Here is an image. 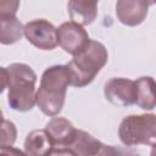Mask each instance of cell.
<instances>
[{
    "label": "cell",
    "instance_id": "3957f363",
    "mask_svg": "<svg viewBox=\"0 0 156 156\" xmlns=\"http://www.w3.org/2000/svg\"><path fill=\"white\" fill-rule=\"evenodd\" d=\"M10 107L16 111L26 112L35 105V72L26 63H12L7 67Z\"/></svg>",
    "mask_w": 156,
    "mask_h": 156
},
{
    "label": "cell",
    "instance_id": "5b68a950",
    "mask_svg": "<svg viewBox=\"0 0 156 156\" xmlns=\"http://www.w3.org/2000/svg\"><path fill=\"white\" fill-rule=\"evenodd\" d=\"M27 40L40 50H52L57 45L56 28L46 20H33L23 27Z\"/></svg>",
    "mask_w": 156,
    "mask_h": 156
},
{
    "label": "cell",
    "instance_id": "d6986e66",
    "mask_svg": "<svg viewBox=\"0 0 156 156\" xmlns=\"http://www.w3.org/2000/svg\"><path fill=\"white\" fill-rule=\"evenodd\" d=\"M49 156H77V155L67 147H52Z\"/></svg>",
    "mask_w": 156,
    "mask_h": 156
},
{
    "label": "cell",
    "instance_id": "6da1fadb",
    "mask_svg": "<svg viewBox=\"0 0 156 156\" xmlns=\"http://www.w3.org/2000/svg\"><path fill=\"white\" fill-rule=\"evenodd\" d=\"M68 85L69 77L66 65H55L44 71L35 93V104L44 115L56 116L61 112Z\"/></svg>",
    "mask_w": 156,
    "mask_h": 156
},
{
    "label": "cell",
    "instance_id": "5bb4252c",
    "mask_svg": "<svg viewBox=\"0 0 156 156\" xmlns=\"http://www.w3.org/2000/svg\"><path fill=\"white\" fill-rule=\"evenodd\" d=\"M23 35V26L15 17L0 18V43L11 45L17 43Z\"/></svg>",
    "mask_w": 156,
    "mask_h": 156
},
{
    "label": "cell",
    "instance_id": "7a4b0ae2",
    "mask_svg": "<svg viewBox=\"0 0 156 156\" xmlns=\"http://www.w3.org/2000/svg\"><path fill=\"white\" fill-rule=\"evenodd\" d=\"M107 57V50L104 44L96 40H89L85 48L73 55V58L66 65L69 85L82 88L91 83L106 65Z\"/></svg>",
    "mask_w": 156,
    "mask_h": 156
},
{
    "label": "cell",
    "instance_id": "44dd1931",
    "mask_svg": "<svg viewBox=\"0 0 156 156\" xmlns=\"http://www.w3.org/2000/svg\"><path fill=\"white\" fill-rule=\"evenodd\" d=\"M4 121H5V119H4V115H2V111L0 110V126L4 123Z\"/></svg>",
    "mask_w": 156,
    "mask_h": 156
},
{
    "label": "cell",
    "instance_id": "ffe728a7",
    "mask_svg": "<svg viewBox=\"0 0 156 156\" xmlns=\"http://www.w3.org/2000/svg\"><path fill=\"white\" fill-rule=\"evenodd\" d=\"M7 84H9V72H7V68L0 67V94L5 90Z\"/></svg>",
    "mask_w": 156,
    "mask_h": 156
},
{
    "label": "cell",
    "instance_id": "7c38bea8",
    "mask_svg": "<svg viewBox=\"0 0 156 156\" xmlns=\"http://www.w3.org/2000/svg\"><path fill=\"white\" fill-rule=\"evenodd\" d=\"M101 145L102 143L95 139L91 134L80 129H76L67 149L72 150L77 156H94L99 151Z\"/></svg>",
    "mask_w": 156,
    "mask_h": 156
},
{
    "label": "cell",
    "instance_id": "277c9868",
    "mask_svg": "<svg viewBox=\"0 0 156 156\" xmlns=\"http://www.w3.org/2000/svg\"><path fill=\"white\" fill-rule=\"evenodd\" d=\"M118 135L126 146L140 144L154 146L156 138V116L154 113L127 116L119 124Z\"/></svg>",
    "mask_w": 156,
    "mask_h": 156
},
{
    "label": "cell",
    "instance_id": "8992f818",
    "mask_svg": "<svg viewBox=\"0 0 156 156\" xmlns=\"http://www.w3.org/2000/svg\"><path fill=\"white\" fill-rule=\"evenodd\" d=\"M56 34L57 44L71 55H76L83 50L90 40L87 30L72 21L65 22L56 28Z\"/></svg>",
    "mask_w": 156,
    "mask_h": 156
},
{
    "label": "cell",
    "instance_id": "2e32d148",
    "mask_svg": "<svg viewBox=\"0 0 156 156\" xmlns=\"http://www.w3.org/2000/svg\"><path fill=\"white\" fill-rule=\"evenodd\" d=\"M20 7V1L0 0V18L15 17Z\"/></svg>",
    "mask_w": 156,
    "mask_h": 156
},
{
    "label": "cell",
    "instance_id": "e0dca14e",
    "mask_svg": "<svg viewBox=\"0 0 156 156\" xmlns=\"http://www.w3.org/2000/svg\"><path fill=\"white\" fill-rule=\"evenodd\" d=\"M128 152H126L123 149L111 146V145H101L99 151L94 156H127Z\"/></svg>",
    "mask_w": 156,
    "mask_h": 156
},
{
    "label": "cell",
    "instance_id": "52a82bcc",
    "mask_svg": "<svg viewBox=\"0 0 156 156\" xmlns=\"http://www.w3.org/2000/svg\"><path fill=\"white\" fill-rule=\"evenodd\" d=\"M105 98L116 106H130L135 104V80L127 78H111L104 87Z\"/></svg>",
    "mask_w": 156,
    "mask_h": 156
},
{
    "label": "cell",
    "instance_id": "9c48e42d",
    "mask_svg": "<svg viewBox=\"0 0 156 156\" xmlns=\"http://www.w3.org/2000/svg\"><path fill=\"white\" fill-rule=\"evenodd\" d=\"M45 132L48 133L54 147H67L76 129L68 119L63 117H54L46 123Z\"/></svg>",
    "mask_w": 156,
    "mask_h": 156
},
{
    "label": "cell",
    "instance_id": "ac0fdd59",
    "mask_svg": "<svg viewBox=\"0 0 156 156\" xmlns=\"http://www.w3.org/2000/svg\"><path fill=\"white\" fill-rule=\"evenodd\" d=\"M0 156H27V154L11 145V146L0 147Z\"/></svg>",
    "mask_w": 156,
    "mask_h": 156
},
{
    "label": "cell",
    "instance_id": "8fae6325",
    "mask_svg": "<svg viewBox=\"0 0 156 156\" xmlns=\"http://www.w3.org/2000/svg\"><path fill=\"white\" fill-rule=\"evenodd\" d=\"M54 145L45 129L30 132L24 140V151L27 156H49Z\"/></svg>",
    "mask_w": 156,
    "mask_h": 156
},
{
    "label": "cell",
    "instance_id": "ba28073f",
    "mask_svg": "<svg viewBox=\"0 0 156 156\" xmlns=\"http://www.w3.org/2000/svg\"><path fill=\"white\" fill-rule=\"evenodd\" d=\"M151 4L146 0H119L116 2V15L123 24L134 27L145 20Z\"/></svg>",
    "mask_w": 156,
    "mask_h": 156
},
{
    "label": "cell",
    "instance_id": "30bf717a",
    "mask_svg": "<svg viewBox=\"0 0 156 156\" xmlns=\"http://www.w3.org/2000/svg\"><path fill=\"white\" fill-rule=\"evenodd\" d=\"M72 22L79 26H88L98 16V2L89 0H72L67 4Z\"/></svg>",
    "mask_w": 156,
    "mask_h": 156
},
{
    "label": "cell",
    "instance_id": "9a60e30c",
    "mask_svg": "<svg viewBox=\"0 0 156 156\" xmlns=\"http://www.w3.org/2000/svg\"><path fill=\"white\" fill-rule=\"evenodd\" d=\"M17 136V129L16 126L11 121H4V123L0 126V147L4 146H11L16 141Z\"/></svg>",
    "mask_w": 156,
    "mask_h": 156
},
{
    "label": "cell",
    "instance_id": "4fadbf2b",
    "mask_svg": "<svg viewBox=\"0 0 156 156\" xmlns=\"http://www.w3.org/2000/svg\"><path fill=\"white\" fill-rule=\"evenodd\" d=\"M136 99L135 104L143 110H154L156 105L155 100V82L151 77H140L135 80Z\"/></svg>",
    "mask_w": 156,
    "mask_h": 156
},
{
    "label": "cell",
    "instance_id": "7402d4cb",
    "mask_svg": "<svg viewBox=\"0 0 156 156\" xmlns=\"http://www.w3.org/2000/svg\"><path fill=\"white\" fill-rule=\"evenodd\" d=\"M127 156H138V155H134V154H128Z\"/></svg>",
    "mask_w": 156,
    "mask_h": 156
}]
</instances>
